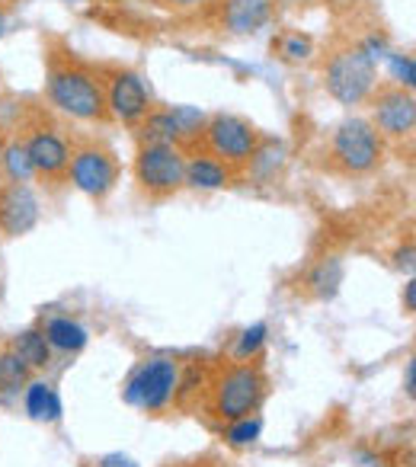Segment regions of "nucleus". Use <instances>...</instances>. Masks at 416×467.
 <instances>
[{"label":"nucleus","mask_w":416,"mask_h":467,"mask_svg":"<svg viewBox=\"0 0 416 467\" xmlns=\"http://www.w3.org/2000/svg\"><path fill=\"white\" fill-rule=\"evenodd\" d=\"M384 161V138L369 119H346L324 144V167L339 176H369Z\"/></svg>","instance_id":"20e7f679"},{"label":"nucleus","mask_w":416,"mask_h":467,"mask_svg":"<svg viewBox=\"0 0 416 467\" xmlns=\"http://www.w3.org/2000/svg\"><path fill=\"white\" fill-rule=\"evenodd\" d=\"M4 26H7V20H4V14H0V36H4Z\"/></svg>","instance_id":"2f4dec72"},{"label":"nucleus","mask_w":416,"mask_h":467,"mask_svg":"<svg viewBox=\"0 0 416 467\" xmlns=\"http://www.w3.org/2000/svg\"><path fill=\"white\" fill-rule=\"evenodd\" d=\"M7 135H10L7 122H0V154H4V144H7Z\"/></svg>","instance_id":"c756f323"},{"label":"nucleus","mask_w":416,"mask_h":467,"mask_svg":"<svg viewBox=\"0 0 416 467\" xmlns=\"http://www.w3.org/2000/svg\"><path fill=\"white\" fill-rule=\"evenodd\" d=\"M93 467H138V461H131L129 454L112 451V454H103V458H99Z\"/></svg>","instance_id":"393cba45"},{"label":"nucleus","mask_w":416,"mask_h":467,"mask_svg":"<svg viewBox=\"0 0 416 467\" xmlns=\"http://www.w3.org/2000/svg\"><path fill=\"white\" fill-rule=\"evenodd\" d=\"M46 65V99L52 109L65 112L68 119H78V122H112L97 65L78 58L65 42H52Z\"/></svg>","instance_id":"f257e3e1"},{"label":"nucleus","mask_w":416,"mask_h":467,"mask_svg":"<svg viewBox=\"0 0 416 467\" xmlns=\"http://www.w3.org/2000/svg\"><path fill=\"white\" fill-rule=\"evenodd\" d=\"M157 7H167V10H195V7H205L212 0H154Z\"/></svg>","instance_id":"a878e982"},{"label":"nucleus","mask_w":416,"mask_h":467,"mask_svg":"<svg viewBox=\"0 0 416 467\" xmlns=\"http://www.w3.org/2000/svg\"><path fill=\"white\" fill-rule=\"evenodd\" d=\"M42 333H46L52 352H68V356H74V352H80L87 346V330L71 317L46 320V324H42Z\"/></svg>","instance_id":"a211bd4d"},{"label":"nucleus","mask_w":416,"mask_h":467,"mask_svg":"<svg viewBox=\"0 0 416 467\" xmlns=\"http://www.w3.org/2000/svg\"><path fill=\"white\" fill-rule=\"evenodd\" d=\"M339 285H343V260H339V256H324V260H317L305 279V288L320 301H330L333 295L339 292Z\"/></svg>","instance_id":"f3484780"},{"label":"nucleus","mask_w":416,"mask_h":467,"mask_svg":"<svg viewBox=\"0 0 416 467\" xmlns=\"http://www.w3.org/2000/svg\"><path fill=\"white\" fill-rule=\"evenodd\" d=\"M260 141H263V135L254 122H247V119H241V116H231V112H215V116H208L199 141H195L186 154L205 150V154L224 161L231 170L244 173L250 157H254V150L260 148Z\"/></svg>","instance_id":"39448f33"},{"label":"nucleus","mask_w":416,"mask_h":467,"mask_svg":"<svg viewBox=\"0 0 416 467\" xmlns=\"http://www.w3.org/2000/svg\"><path fill=\"white\" fill-rule=\"evenodd\" d=\"M14 131L26 144V154L33 161L36 180L48 182V186H61L68 182V161H71V138L58 125V119L46 109V106L23 103L16 106V122Z\"/></svg>","instance_id":"7ed1b4c3"},{"label":"nucleus","mask_w":416,"mask_h":467,"mask_svg":"<svg viewBox=\"0 0 416 467\" xmlns=\"http://www.w3.org/2000/svg\"><path fill=\"white\" fill-rule=\"evenodd\" d=\"M68 182L93 202L109 199L119 182V157L99 138H71V161H68Z\"/></svg>","instance_id":"0eeeda50"},{"label":"nucleus","mask_w":416,"mask_h":467,"mask_svg":"<svg viewBox=\"0 0 416 467\" xmlns=\"http://www.w3.org/2000/svg\"><path fill=\"white\" fill-rule=\"evenodd\" d=\"M29 381H33V368L14 349H0V390L4 394H20Z\"/></svg>","instance_id":"aec40b11"},{"label":"nucleus","mask_w":416,"mask_h":467,"mask_svg":"<svg viewBox=\"0 0 416 467\" xmlns=\"http://www.w3.org/2000/svg\"><path fill=\"white\" fill-rule=\"evenodd\" d=\"M403 390L413 400L416 397V358H407V371H403Z\"/></svg>","instance_id":"cd10ccee"},{"label":"nucleus","mask_w":416,"mask_h":467,"mask_svg":"<svg viewBox=\"0 0 416 467\" xmlns=\"http://www.w3.org/2000/svg\"><path fill=\"white\" fill-rule=\"evenodd\" d=\"M237 170H231L224 161L205 154V150H192L186 154V186L192 189H222L231 186Z\"/></svg>","instance_id":"4468645a"},{"label":"nucleus","mask_w":416,"mask_h":467,"mask_svg":"<svg viewBox=\"0 0 416 467\" xmlns=\"http://www.w3.org/2000/svg\"><path fill=\"white\" fill-rule=\"evenodd\" d=\"M109 4H116V0H109Z\"/></svg>","instance_id":"72a5a7b5"},{"label":"nucleus","mask_w":416,"mask_h":467,"mask_svg":"<svg viewBox=\"0 0 416 467\" xmlns=\"http://www.w3.org/2000/svg\"><path fill=\"white\" fill-rule=\"evenodd\" d=\"M324 87H327V93L343 106L365 103V99L371 97V90L378 87L375 61L362 52L359 42H346V46L333 48V52L327 55Z\"/></svg>","instance_id":"423d86ee"},{"label":"nucleus","mask_w":416,"mask_h":467,"mask_svg":"<svg viewBox=\"0 0 416 467\" xmlns=\"http://www.w3.org/2000/svg\"><path fill=\"white\" fill-rule=\"evenodd\" d=\"M99 84H103L106 109H109L112 122H122L129 129H138L141 119L154 109V99H151L148 80L138 71L122 65H99Z\"/></svg>","instance_id":"1a4fd4ad"},{"label":"nucleus","mask_w":416,"mask_h":467,"mask_svg":"<svg viewBox=\"0 0 416 467\" xmlns=\"http://www.w3.org/2000/svg\"><path fill=\"white\" fill-rule=\"evenodd\" d=\"M0 176L7 182H33L36 180V170H33V161L26 154V144L23 138L10 129L7 135V144H4V154H0Z\"/></svg>","instance_id":"dca6fc26"},{"label":"nucleus","mask_w":416,"mask_h":467,"mask_svg":"<svg viewBox=\"0 0 416 467\" xmlns=\"http://www.w3.org/2000/svg\"><path fill=\"white\" fill-rule=\"evenodd\" d=\"M266 333H269L266 324H254V327H247V330H241V337H237L234 346H231V358H234V362L260 358V349H263V343H266Z\"/></svg>","instance_id":"4be33fe9"},{"label":"nucleus","mask_w":416,"mask_h":467,"mask_svg":"<svg viewBox=\"0 0 416 467\" xmlns=\"http://www.w3.org/2000/svg\"><path fill=\"white\" fill-rule=\"evenodd\" d=\"M68 4H90V0H68Z\"/></svg>","instance_id":"473e14b6"},{"label":"nucleus","mask_w":416,"mask_h":467,"mask_svg":"<svg viewBox=\"0 0 416 467\" xmlns=\"http://www.w3.org/2000/svg\"><path fill=\"white\" fill-rule=\"evenodd\" d=\"M266 397H269V375L260 365V358H250V362L224 358L218 368L208 371L205 390H202L205 413L215 422H222V426L260 413Z\"/></svg>","instance_id":"f03ea898"},{"label":"nucleus","mask_w":416,"mask_h":467,"mask_svg":"<svg viewBox=\"0 0 416 467\" xmlns=\"http://www.w3.org/2000/svg\"><path fill=\"white\" fill-rule=\"evenodd\" d=\"M273 48L279 52L282 61H288V65H298V61H307L314 52V42L311 36H301V33H286L279 42H273Z\"/></svg>","instance_id":"5701e85b"},{"label":"nucleus","mask_w":416,"mask_h":467,"mask_svg":"<svg viewBox=\"0 0 416 467\" xmlns=\"http://www.w3.org/2000/svg\"><path fill=\"white\" fill-rule=\"evenodd\" d=\"M260 432H263L260 413L244 416V420H234V422H228V426H222V439L228 441L231 448H247V445H254V441L260 439Z\"/></svg>","instance_id":"412c9836"},{"label":"nucleus","mask_w":416,"mask_h":467,"mask_svg":"<svg viewBox=\"0 0 416 467\" xmlns=\"http://www.w3.org/2000/svg\"><path fill=\"white\" fill-rule=\"evenodd\" d=\"M186 467H212V464H208V461H189Z\"/></svg>","instance_id":"7c9ffc66"},{"label":"nucleus","mask_w":416,"mask_h":467,"mask_svg":"<svg viewBox=\"0 0 416 467\" xmlns=\"http://www.w3.org/2000/svg\"><path fill=\"white\" fill-rule=\"evenodd\" d=\"M413 311H416V282L410 279L403 285V314H413Z\"/></svg>","instance_id":"c85d7f7f"},{"label":"nucleus","mask_w":416,"mask_h":467,"mask_svg":"<svg viewBox=\"0 0 416 467\" xmlns=\"http://www.w3.org/2000/svg\"><path fill=\"white\" fill-rule=\"evenodd\" d=\"M218 20L228 33L254 36L273 20V0H222Z\"/></svg>","instance_id":"ddd939ff"},{"label":"nucleus","mask_w":416,"mask_h":467,"mask_svg":"<svg viewBox=\"0 0 416 467\" xmlns=\"http://www.w3.org/2000/svg\"><path fill=\"white\" fill-rule=\"evenodd\" d=\"M371 125L381 138H410L416 129V99L413 90H403L397 84L375 87L369 97Z\"/></svg>","instance_id":"9b49d317"},{"label":"nucleus","mask_w":416,"mask_h":467,"mask_svg":"<svg viewBox=\"0 0 416 467\" xmlns=\"http://www.w3.org/2000/svg\"><path fill=\"white\" fill-rule=\"evenodd\" d=\"M135 182L138 192L151 202L176 195L186 186V154H182V148L141 141L135 150Z\"/></svg>","instance_id":"6e6552de"},{"label":"nucleus","mask_w":416,"mask_h":467,"mask_svg":"<svg viewBox=\"0 0 416 467\" xmlns=\"http://www.w3.org/2000/svg\"><path fill=\"white\" fill-rule=\"evenodd\" d=\"M176 384H180V362L173 358H148L125 381V403L144 410V413H163L173 403Z\"/></svg>","instance_id":"9d476101"},{"label":"nucleus","mask_w":416,"mask_h":467,"mask_svg":"<svg viewBox=\"0 0 416 467\" xmlns=\"http://www.w3.org/2000/svg\"><path fill=\"white\" fill-rule=\"evenodd\" d=\"M394 266L403 273H413V241H407V247H400L394 254Z\"/></svg>","instance_id":"bb28decb"},{"label":"nucleus","mask_w":416,"mask_h":467,"mask_svg":"<svg viewBox=\"0 0 416 467\" xmlns=\"http://www.w3.org/2000/svg\"><path fill=\"white\" fill-rule=\"evenodd\" d=\"M23 403H26V413L33 416L36 422L52 426V422L61 420V397H58V390H55V384H48V381H29L26 388H23Z\"/></svg>","instance_id":"2eb2a0df"},{"label":"nucleus","mask_w":416,"mask_h":467,"mask_svg":"<svg viewBox=\"0 0 416 467\" xmlns=\"http://www.w3.org/2000/svg\"><path fill=\"white\" fill-rule=\"evenodd\" d=\"M10 349H14L33 371H42V368H48V365H52V346H48L46 333H42L39 327L16 333V339H14V346H10Z\"/></svg>","instance_id":"6ab92c4d"},{"label":"nucleus","mask_w":416,"mask_h":467,"mask_svg":"<svg viewBox=\"0 0 416 467\" xmlns=\"http://www.w3.org/2000/svg\"><path fill=\"white\" fill-rule=\"evenodd\" d=\"M39 224V199L29 182H0V231L23 237Z\"/></svg>","instance_id":"f8f14e48"},{"label":"nucleus","mask_w":416,"mask_h":467,"mask_svg":"<svg viewBox=\"0 0 416 467\" xmlns=\"http://www.w3.org/2000/svg\"><path fill=\"white\" fill-rule=\"evenodd\" d=\"M384 58H388V67H390V78H394V84L403 87V90H413V84H416L413 58H410V55H403V52H388Z\"/></svg>","instance_id":"b1692460"}]
</instances>
